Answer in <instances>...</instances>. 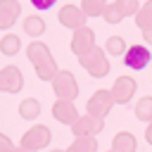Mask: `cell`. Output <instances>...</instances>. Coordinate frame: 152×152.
Returning a JSON list of instances; mask_svg holds the SVG:
<instances>
[{
    "label": "cell",
    "mask_w": 152,
    "mask_h": 152,
    "mask_svg": "<svg viewBox=\"0 0 152 152\" xmlns=\"http://www.w3.org/2000/svg\"><path fill=\"white\" fill-rule=\"evenodd\" d=\"M26 55H28V59H31V64H33V69H36V74H38L40 81H52L55 74L59 71L57 64H55V59H52V55H50V48L45 43L33 40L26 48Z\"/></svg>",
    "instance_id": "obj_1"
},
{
    "label": "cell",
    "mask_w": 152,
    "mask_h": 152,
    "mask_svg": "<svg viewBox=\"0 0 152 152\" xmlns=\"http://www.w3.org/2000/svg\"><path fill=\"white\" fill-rule=\"evenodd\" d=\"M78 62H81V66H83L93 78H102V76L109 74V59L104 57V50L97 48V45H95L88 55L78 57Z\"/></svg>",
    "instance_id": "obj_2"
},
{
    "label": "cell",
    "mask_w": 152,
    "mask_h": 152,
    "mask_svg": "<svg viewBox=\"0 0 152 152\" xmlns=\"http://www.w3.org/2000/svg\"><path fill=\"white\" fill-rule=\"evenodd\" d=\"M52 90H55L57 100H74L78 95L76 76L71 71H57L55 78H52Z\"/></svg>",
    "instance_id": "obj_3"
},
{
    "label": "cell",
    "mask_w": 152,
    "mask_h": 152,
    "mask_svg": "<svg viewBox=\"0 0 152 152\" xmlns=\"http://www.w3.org/2000/svg\"><path fill=\"white\" fill-rule=\"evenodd\" d=\"M50 138H52L50 128L43 126V124H38V126H31V128L21 135V147H26V150H31V152H38V150H43V147L50 145Z\"/></svg>",
    "instance_id": "obj_4"
},
{
    "label": "cell",
    "mask_w": 152,
    "mask_h": 152,
    "mask_svg": "<svg viewBox=\"0 0 152 152\" xmlns=\"http://www.w3.org/2000/svg\"><path fill=\"white\" fill-rule=\"evenodd\" d=\"M135 90H138L135 78H131V76H119V78L114 81V86H112L109 93H112V97H114V104H128V102L133 100Z\"/></svg>",
    "instance_id": "obj_5"
},
{
    "label": "cell",
    "mask_w": 152,
    "mask_h": 152,
    "mask_svg": "<svg viewBox=\"0 0 152 152\" xmlns=\"http://www.w3.org/2000/svg\"><path fill=\"white\" fill-rule=\"evenodd\" d=\"M102 128H104V119L93 116V114H83L71 124V133L76 138L78 135H97V133H102Z\"/></svg>",
    "instance_id": "obj_6"
},
{
    "label": "cell",
    "mask_w": 152,
    "mask_h": 152,
    "mask_svg": "<svg viewBox=\"0 0 152 152\" xmlns=\"http://www.w3.org/2000/svg\"><path fill=\"white\" fill-rule=\"evenodd\" d=\"M112 104H114V97H112V93H109V90H95V93L90 95V100H88V107H86V109H88V114L104 119V116L109 114Z\"/></svg>",
    "instance_id": "obj_7"
},
{
    "label": "cell",
    "mask_w": 152,
    "mask_h": 152,
    "mask_svg": "<svg viewBox=\"0 0 152 152\" xmlns=\"http://www.w3.org/2000/svg\"><path fill=\"white\" fill-rule=\"evenodd\" d=\"M93 48H95V33H93L88 26L76 28L74 36H71V50H74V55H76V57H83V55H88Z\"/></svg>",
    "instance_id": "obj_8"
},
{
    "label": "cell",
    "mask_w": 152,
    "mask_h": 152,
    "mask_svg": "<svg viewBox=\"0 0 152 152\" xmlns=\"http://www.w3.org/2000/svg\"><path fill=\"white\" fill-rule=\"evenodd\" d=\"M150 59H152V55H150V50H147L145 45H131V48L124 52V64H126L128 69H133V71L145 69V66L150 64Z\"/></svg>",
    "instance_id": "obj_9"
},
{
    "label": "cell",
    "mask_w": 152,
    "mask_h": 152,
    "mask_svg": "<svg viewBox=\"0 0 152 152\" xmlns=\"http://www.w3.org/2000/svg\"><path fill=\"white\" fill-rule=\"evenodd\" d=\"M24 86V76L14 64H7L5 69H0V90L2 93H19Z\"/></svg>",
    "instance_id": "obj_10"
},
{
    "label": "cell",
    "mask_w": 152,
    "mask_h": 152,
    "mask_svg": "<svg viewBox=\"0 0 152 152\" xmlns=\"http://www.w3.org/2000/svg\"><path fill=\"white\" fill-rule=\"evenodd\" d=\"M59 24L76 31V28L86 26V12L81 7H76V5H64L59 10Z\"/></svg>",
    "instance_id": "obj_11"
},
{
    "label": "cell",
    "mask_w": 152,
    "mask_h": 152,
    "mask_svg": "<svg viewBox=\"0 0 152 152\" xmlns=\"http://www.w3.org/2000/svg\"><path fill=\"white\" fill-rule=\"evenodd\" d=\"M52 116H55L59 124L71 126V124L78 119V112H76L74 100H57V102L52 104Z\"/></svg>",
    "instance_id": "obj_12"
},
{
    "label": "cell",
    "mask_w": 152,
    "mask_h": 152,
    "mask_svg": "<svg viewBox=\"0 0 152 152\" xmlns=\"http://www.w3.org/2000/svg\"><path fill=\"white\" fill-rule=\"evenodd\" d=\"M19 0H0V28H10L19 19Z\"/></svg>",
    "instance_id": "obj_13"
},
{
    "label": "cell",
    "mask_w": 152,
    "mask_h": 152,
    "mask_svg": "<svg viewBox=\"0 0 152 152\" xmlns=\"http://www.w3.org/2000/svg\"><path fill=\"white\" fill-rule=\"evenodd\" d=\"M135 147H138V142H135L133 133H128V131L116 133L112 140V152H135Z\"/></svg>",
    "instance_id": "obj_14"
},
{
    "label": "cell",
    "mask_w": 152,
    "mask_h": 152,
    "mask_svg": "<svg viewBox=\"0 0 152 152\" xmlns=\"http://www.w3.org/2000/svg\"><path fill=\"white\" fill-rule=\"evenodd\" d=\"M43 31H45V19H43V17L31 14V17H26V19H24V33H26V36L38 38Z\"/></svg>",
    "instance_id": "obj_15"
},
{
    "label": "cell",
    "mask_w": 152,
    "mask_h": 152,
    "mask_svg": "<svg viewBox=\"0 0 152 152\" xmlns=\"http://www.w3.org/2000/svg\"><path fill=\"white\" fill-rule=\"evenodd\" d=\"M40 114V102L33 100V97H26L19 102V116L21 119H36Z\"/></svg>",
    "instance_id": "obj_16"
},
{
    "label": "cell",
    "mask_w": 152,
    "mask_h": 152,
    "mask_svg": "<svg viewBox=\"0 0 152 152\" xmlns=\"http://www.w3.org/2000/svg\"><path fill=\"white\" fill-rule=\"evenodd\" d=\"M71 150L74 152H97V140H95V135H78V138H74Z\"/></svg>",
    "instance_id": "obj_17"
},
{
    "label": "cell",
    "mask_w": 152,
    "mask_h": 152,
    "mask_svg": "<svg viewBox=\"0 0 152 152\" xmlns=\"http://www.w3.org/2000/svg\"><path fill=\"white\" fill-rule=\"evenodd\" d=\"M19 48H21V40H19V36H14V33H7L5 38H0V52H2V55L12 57V55H17V52H19Z\"/></svg>",
    "instance_id": "obj_18"
},
{
    "label": "cell",
    "mask_w": 152,
    "mask_h": 152,
    "mask_svg": "<svg viewBox=\"0 0 152 152\" xmlns=\"http://www.w3.org/2000/svg\"><path fill=\"white\" fill-rule=\"evenodd\" d=\"M135 116H138L140 121H145V124L152 121V95H145V97L138 100V104H135Z\"/></svg>",
    "instance_id": "obj_19"
},
{
    "label": "cell",
    "mask_w": 152,
    "mask_h": 152,
    "mask_svg": "<svg viewBox=\"0 0 152 152\" xmlns=\"http://www.w3.org/2000/svg\"><path fill=\"white\" fill-rule=\"evenodd\" d=\"M135 24H138L140 28H150V26H152V0H147V2L138 10V14H135Z\"/></svg>",
    "instance_id": "obj_20"
},
{
    "label": "cell",
    "mask_w": 152,
    "mask_h": 152,
    "mask_svg": "<svg viewBox=\"0 0 152 152\" xmlns=\"http://www.w3.org/2000/svg\"><path fill=\"white\" fill-rule=\"evenodd\" d=\"M107 7V0H83L81 10L86 12V17H95V14H102Z\"/></svg>",
    "instance_id": "obj_21"
},
{
    "label": "cell",
    "mask_w": 152,
    "mask_h": 152,
    "mask_svg": "<svg viewBox=\"0 0 152 152\" xmlns=\"http://www.w3.org/2000/svg\"><path fill=\"white\" fill-rule=\"evenodd\" d=\"M128 48H126V40L121 38V36H112V38H107V52L109 55H114V57H119V55H124Z\"/></svg>",
    "instance_id": "obj_22"
},
{
    "label": "cell",
    "mask_w": 152,
    "mask_h": 152,
    "mask_svg": "<svg viewBox=\"0 0 152 152\" xmlns=\"http://www.w3.org/2000/svg\"><path fill=\"white\" fill-rule=\"evenodd\" d=\"M114 5L119 7V12L124 17H135L138 10H140V2L138 0H114Z\"/></svg>",
    "instance_id": "obj_23"
},
{
    "label": "cell",
    "mask_w": 152,
    "mask_h": 152,
    "mask_svg": "<svg viewBox=\"0 0 152 152\" xmlns=\"http://www.w3.org/2000/svg\"><path fill=\"white\" fill-rule=\"evenodd\" d=\"M102 17H104V21H109V24H119V21L124 19V14L119 12V7H116L114 2H107V7H104V12H102Z\"/></svg>",
    "instance_id": "obj_24"
},
{
    "label": "cell",
    "mask_w": 152,
    "mask_h": 152,
    "mask_svg": "<svg viewBox=\"0 0 152 152\" xmlns=\"http://www.w3.org/2000/svg\"><path fill=\"white\" fill-rule=\"evenodd\" d=\"M12 150H14L12 140H10L5 133H0V152H12Z\"/></svg>",
    "instance_id": "obj_25"
},
{
    "label": "cell",
    "mask_w": 152,
    "mask_h": 152,
    "mask_svg": "<svg viewBox=\"0 0 152 152\" xmlns=\"http://www.w3.org/2000/svg\"><path fill=\"white\" fill-rule=\"evenodd\" d=\"M55 2H57V0H31V5H33L36 10H50Z\"/></svg>",
    "instance_id": "obj_26"
},
{
    "label": "cell",
    "mask_w": 152,
    "mask_h": 152,
    "mask_svg": "<svg viewBox=\"0 0 152 152\" xmlns=\"http://www.w3.org/2000/svg\"><path fill=\"white\" fill-rule=\"evenodd\" d=\"M142 38H145V40L152 45V26H150V28H142Z\"/></svg>",
    "instance_id": "obj_27"
},
{
    "label": "cell",
    "mask_w": 152,
    "mask_h": 152,
    "mask_svg": "<svg viewBox=\"0 0 152 152\" xmlns=\"http://www.w3.org/2000/svg\"><path fill=\"white\" fill-rule=\"evenodd\" d=\"M145 140L152 145V121H150V124H147V128H145Z\"/></svg>",
    "instance_id": "obj_28"
},
{
    "label": "cell",
    "mask_w": 152,
    "mask_h": 152,
    "mask_svg": "<svg viewBox=\"0 0 152 152\" xmlns=\"http://www.w3.org/2000/svg\"><path fill=\"white\" fill-rule=\"evenodd\" d=\"M12 152H31V150H26V147H21V145H19V147H14Z\"/></svg>",
    "instance_id": "obj_29"
},
{
    "label": "cell",
    "mask_w": 152,
    "mask_h": 152,
    "mask_svg": "<svg viewBox=\"0 0 152 152\" xmlns=\"http://www.w3.org/2000/svg\"><path fill=\"white\" fill-rule=\"evenodd\" d=\"M52 152H66V150H52Z\"/></svg>",
    "instance_id": "obj_30"
},
{
    "label": "cell",
    "mask_w": 152,
    "mask_h": 152,
    "mask_svg": "<svg viewBox=\"0 0 152 152\" xmlns=\"http://www.w3.org/2000/svg\"><path fill=\"white\" fill-rule=\"evenodd\" d=\"M66 152H74V150H71V147H69V150H66Z\"/></svg>",
    "instance_id": "obj_31"
},
{
    "label": "cell",
    "mask_w": 152,
    "mask_h": 152,
    "mask_svg": "<svg viewBox=\"0 0 152 152\" xmlns=\"http://www.w3.org/2000/svg\"><path fill=\"white\" fill-rule=\"evenodd\" d=\"M109 152H112V150H109Z\"/></svg>",
    "instance_id": "obj_32"
}]
</instances>
